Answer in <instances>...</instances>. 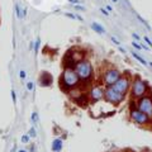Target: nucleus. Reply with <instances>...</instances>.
Listing matches in <instances>:
<instances>
[{"instance_id":"obj_16","label":"nucleus","mask_w":152,"mask_h":152,"mask_svg":"<svg viewBox=\"0 0 152 152\" xmlns=\"http://www.w3.org/2000/svg\"><path fill=\"white\" fill-rule=\"evenodd\" d=\"M132 55H133V57H134L136 60H138L142 64V65H147V62H146V60L145 58H142V56L141 55H138V53H136V52H132Z\"/></svg>"},{"instance_id":"obj_7","label":"nucleus","mask_w":152,"mask_h":152,"mask_svg":"<svg viewBox=\"0 0 152 152\" xmlns=\"http://www.w3.org/2000/svg\"><path fill=\"white\" fill-rule=\"evenodd\" d=\"M121 76H122L121 72L117 69H108L104 71V74H103V83L105 84L107 86H112Z\"/></svg>"},{"instance_id":"obj_30","label":"nucleus","mask_w":152,"mask_h":152,"mask_svg":"<svg viewBox=\"0 0 152 152\" xmlns=\"http://www.w3.org/2000/svg\"><path fill=\"white\" fill-rule=\"evenodd\" d=\"M100 12H102V13H103V14H104V15H105V17H108V15H109L108 10H105V9H104V8H102V9H100Z\"/></svg>"},{"instance_id":"obj_23","label":"nucleus","mask_w":152,"mask_h":152,"mask_svg":"<svg viewBox=\"0 0 152 152\" xmlns=\"http://www.w3.org/2000/svg\"><path fill=\"white\" fill-rule=\"evenodd\" d=\"M19 76H20V79H22V80H24V79H26V76H27L26 71H24V70H20V72H19Z\"/></svg>"},{"instance_id":"obj_36","label":"nucleus","mask_w":152,"mask_h":152,"mask_svg":"<svg viewBox=\"0 0 152 152\" xmlns=\"http://www.w3.org/2000/svg\"><path fill=\"white\" fill-rule=\"evenodd\" d=\"M148 65H150V66H151V67H152V62H150V64H148Z\"/></svg>"},{"instance_id":"obj_2","label":"nucleus","mask_w":152,"mask_h":152,"mask_svg":"<svg viewBox=\"0 0 152 152\" xmlns=\"http://www.w3.org/2000/svg\"><path fill=\"white\" fill-rule=\"evenodd\" d=\"M75 72L77 74L80 81H90L93 79V75H94V70H93V66L89 62L88 60H81L79 61L75 66Z\"/></svg>"},{"instance_id":"obj_34","label":"nucleus","mask_w":152,"mask_h":152,"mask_svg":"<svg viewBox=\"0 0 152 152\" xmlns=\"http://www.w3.org/2000/svg\"><path fill=\"white\" fill-rule=\"evenodd\" d=\"M19 152H27L26 150H19Z\"/></svg>"},{"instance_id":"obj_20","label":"nucleus","mask_w":152,"mask_h":152,"mask_svg":"<svg viewBox=\"0 0 152 152\" xmlns=\"http://www.w3.org/2000/svg\"><path fill=\"white\" fill-rule=\"evenodd\" d=\"M29 138H31L29 134H24L22 137V142H23V143H28V142H29Z\"/></svg>"},{"instance_id":"obj_9","label":"nucleus","mask_w":152,"mask_h":152,"mask_svg":"<svg viewBox=\"0 0 152 152\" xmlns=\"http://www.w3.org/2000/svg\"><path fill=\"white\" fill-rule=\"evenodd\" d=\"M90 99L93 102H99L104 99V89H102L100 86H94L91 90H90Z\"/></svg>"},{"instance_id":"obj_11","label":"nucleus","mask_w":152,"mask_h":152,"mask_svg":"<svg viewBox=\"0 0 152 152\" xmlns=\"http://www.w3.org/2000/svg\"><path fill=\"white\" fill-rule=\"evenodd\" d=\"M52 83H53V77L51 76V74L48 72H43L39 79V84L42 86H51Z\"/></svg>"},{"instance_id":"obj_22","label":"nucleus","mask_w":152,"mask_h":152,"mask_svg":"<svg viewBox=\"0 0 152 152\" xmlns=\"http://www.w3.org/2000/svg\"><path fill=\"white\" fill-rule=\"evenodd\" d=\"M132 46L134 47V48H137V50H141V48H142V46H141L140 43H137L136 41H134V42H132Z\"/></svg>"},{"instance_id":"obj_33","label":"nucleus","mask_w":152,"mask_h":152,"mask_svg":"<svg viewBox=\"0 0 152 152\" xmlns=\"http://www.w3.org/2000/svg\"><path fill=\"white\" fill-rule=\"evenodd\" d=\"M132 36H133V38H134V39H137V41H138V39H140V36H138V34H137V33H133V34H132Z\"/></svg>"},{"instance_id":"obj_26","label":"nucleus","mask_w":152,"mask_h":152,"mask_svg":"<svg viewBox=\"0 0 152 152\" xmlns=\"http://www.w3.org/2000/svg\"><path fill=\"white\" fill-rule=\"evenodd\" d=\"M36 131H34V128H31V131H29V137H36Z\"/></svg>"},{"instance_id":"obj_5","label":"nucleus","mask_w":152,"mask_h":152,"mask_svg":"<svg viewBox=\"0 0 152 152\" xmlns=\"http://www.w3.org/2000/svg\"><path fill=\"white\" fill-rule=\"evenodd\" d=\"M137 109L141 110L142 113L147 114L148 117H152V98L150 95H142L137 100Z\"/></svg>"},{"instance_id":"obj_4","label":"nucleus","mask_w":152,"mask_h":152,"mask_svg":"<svg viewBox=\"0 0 152 152\" xmlns=\"http://www.w3.org/2000/svg\"><path fill=\"white\" fill-rule=\"evenodd\" d=\"M104 99L108 102L113 104V105H118L121 104L123 100H124V95L118 93L115 89H113L112 86H107L104 89Z\"/></svg>"},{"instance_id":"obj_25","label":"nucleus","mask_w":152,"mask_h":152,"mask_svg":"<svg viewBox=\"0 0 152 152\" xmlns=\"http://www.w3.org/2000/svg\"><path fill=\"white\" fill-rule=\"evenodd\" d=\"M32 122H38V114L32 113Z\"/></svg>"},{"instance_id":"obj_6","label":"nucleus","mask_w":152,"mask_h":152,"mask_svg":"<svg viewBox=\"0 0 152 152\" xmlns=\"http://www.w3.org/2000/svg\"><path fill=\"white\" fill-rule=\"evenodd\" d=\"M129 117L133 122L137 123V124H140V126H146L151 122V117H148L145 113H142L141 110H138V109H132Z\"/></svg>"},{"instance_id":"obj_19","label":"nucleus","mask_w":152,"mask_h":152,"mask_svg":"<svg viewBox=\"0 0 152 152\" xmlns=\"http://www.w3.org/2000/svg\"><path fill=\"white\" fill-rule=\"evenodd\" d=\"M136 15H137V18H138V19H140V22H141V23H143V24H145V26L147 27V29H151V27L148 26V23H147V22L145 20V19H143V18H142V17L140 15V14H136Z\"/></svg>"},{"instance_id":"obj_21","label":"nucleus","mask_w":152,"mask_h":152,"mask_svg":"<svg viewBox=\"0 0 152 152\" xmlns=\"http://www.w3.org/2000/svg\"><path fill=\"white\" fill-rule=\"evenodd\" d=\"M74 8H75V9H77V10H81V12H85V10H86V8H85V7H81L80 4H76V5H74Z\"/></svg>"},{"instance_id":"obj_3","label":"nucleus","mask_w":152,"mask_h":152,"mask_svg":"<svg viewBox=\"0 0 152 152\" xmlns=\"http://www.w3.org/2000/svg\"><path fill=\"white\" fill-rule=\"evenodd\" d=\"M131 91H132V96L138 99L141 98L142 95H145L147 93V89H148V86H147V83L143 81L142 79L140 77H136L133 81L131 83Z\"/></svg>"},{"instance_id":"obj_31","label":"nucleus","mask_w":152,"mask_h":152,"mask_svg":"<svg viewBox=\"0 0 152 152\" xmlns=\"http://www.w3.org/2000/svg\"><path fill=\"white\" fill-rule=\"evenodd\" d=\"M26 15H27V8H23V9H22V17L24 18Z\"/></svg>"},{"instance_id":"obj_28","label":"nucleus","mask_w":152,"mask_h":152,"mask_svg":"<svg viewBox=\"0 0 152 152\" xmlns=\"http://www.w3.org/2000/svg\"><path fill=\"white\" fill-rule=\"evenodd\" d=\"M145 41H146V43H148V46H151V47H152V41L148 37H145Z\"/></svg>"},{"instance_id":"obj_15","label":"nucleus","mask_w":152,"mask_h":152,"mask_svg":"<svg viewBox=\"0 0 152 152\" xmlns=\"http://www.w3.org/2000/svg\"><path fill=\"white\" fill-rule=\"evenodd\" d=\"M65 17H67V18H70V19H77V20H80V22H83L84 20V18L83 17H80V15H77V14H72V13H65Z\"/></svg>"},{"instance_id":"obj_10","label":"nucleus","mask_w":152,"mask_h":152,"mask_svg":"<svg viewBox=\"0 0 152 152\" xmlns=\"http://www.w3.org/2000/svg\"><path fill=\"white\" fill-rule=\"evenodd\" d=\"M67 56L71 57V58H72L76 64H77L79 61L84 60V52L79 51V50H71V51H69L67 52Z\"/></svg>"},{"instance_id":"obj_12","label":"nucleus","mask_w":152,"mask_h":152,"mask_svg":"<svg viewBox=\"0 0 152 152\" xmlns=\"http://www.w3.org/2000/svg\"><path fill=\"white\" fill-rule=\"evenodd\" d=\"M75 102L77 103L80 107L85 108V105L88 104V95H86V94H80V95H77V96H76V99H75Z\"/></svg>"},{"instance_id":"obj_27","label":"nucleus","mask_w":152,"mask_h":152,"mask_svg":"<svg viewBox=\"0 0 152 152\" xmlns=\"http://www.w3.org/2000/svg\"><path fill=\"white\" fill-rule=\"evenodd\" d=\"M110 39L113 41V43H115L117 46H121V42H119V41H118V39H117V38H114V37H110Z\"/></svg>"},{"instance_id":"obj_24","label":"nucleus","mask_w":152,"mask_h":152,"mask_svg":"<svg viewBox=\"0 0 152 152\" xmlns=\"http://www.w3.org/2000/svg\"><path fill=\"white\" fill-rule=\"evenodd\" d=\"M10 94H12V99H13V103L15 104V103H17V95H15V91H14V90H12V93H10Z\"/></svg>"},{"instance_id":"obj_8","label":"nucleus","mask_w":152,"mask_h":152,"mask_svg":"<svg viewBox=\"0 0 152 152\" xmlns=\"http://www.w3.org/2000/svg\"><path fill=\"white\" fill-rule=\"evenodd\" d=\"M112 88L115 89L118 93L126 95L127 91H128V90H129V88H131V80L128 79V77H123V76H121V77L112 85Z\"/></svg>"},{"instance_id":"obj_14","label":"nucleus","mask_w":152,"mask_h":152,"mask_svg":"<svg viewBox=\"0 0 152 152\" xmlns=\"http://www.w3.org/2000/svg\"><path fill=\"white\" fill-rule=\"evenodd\" d=\"M91 28H93V29L95 31V32H96V33H99V34H105V28H104L102 24H99V23H91Z\"/></svg>"},{"instance_id":"obj_29","label":"nucleus","mask_w":152,"mask_h":152,"mask_svg":"<svg viewBox=\"0 0 152 152\" xmlns=\"http://www.w3.org/2000/svg\"><path fill=\"white\" fill-rule=\"evenodd\" d=\"M33 86H34V85H33V83H28V84H27V89H28V90H33Z\"/></svg>"},{"instance_id":"obj_35","label":"nucleus","mask_w":152,"mask_h":152,"mask_svg":"<svg viewBox=\"0 0 152 152\" xmlns=\"http://www.w3.org/2000/svg\"><path fill=\"white\" fill-rule=\"evenodd\" d=\"M112 1H113V3H117V1H118V0H112Z\"/></svg>"},{"instance_id":"obj_32","label":"nucleus","mask_w":152,"mask_h":152,"mask_svg":"<svg viewBox=\"0 0 152 152\" xmlns=\"http://www.w3.org/2000/svg\"><path fill=\"white\" fill-rule=\"evenodd\" d=\"M69 1L71 4H74V5H76V4H80V0H69Z\"/></svg>"},{"instance_id":"obj_18","label":"nucleus","mask_w":152,"mask_h":152,"mask_svg":"<svg viewBox=\"0 0 152 152\" xmlns=\"http://www.w3.org/2000/svg\"><path fill=\"white\" fill-rule=\"evenodd\" d=\"M39 46H41V39H39V38H37L36 43H33V50H34V53H37V52H38V48H39Z\"/></svg>"},{"instance_id":"obj_1","label":"nucleus","mask_w":152,"mask_h":152,"mask_svg":"<svg viewBox=\"0 0 152 152\" xmlns=\"http://www.w3.org/2000/svg\"><path fill=\"white\" fill-rule=\"evenodd\" d=\"M80 83V79L77 74L75 72L74 69H65V71L61 75L60 79V85L61 88L66 91H70V90H74L77 88V85Z\"/></svg>"},{"instance_id":"obj_17","label":"nucleus","mask_w":152,"mask_h":152,"mask_svg":"<svg viewBox=\"0 0 152 152\" xmlns=\"http://www.w3.org/2000/svg\"><path fill=\"white\" fill-rule=\"evenodd\" d=\"M15 14H17V18L18 19H22V9H20V5L19 4H15Z\"/></svg>"},{"instance_id":"obj_13","label":"nucleus","mask_w":152,"mask_h":152,"mask_svg":"<svg viewBox=\"0 0 152 152\" xmlns=\"http://www.w3.org/2000/svg\"><path fill=\"white\" fill-rule=\"evenodd\" d=\"M62 147H64L62 140H61V138L53 140V142H52V151H53V152H60L61 150H62Z\"/></svg>"}]
</instances>
